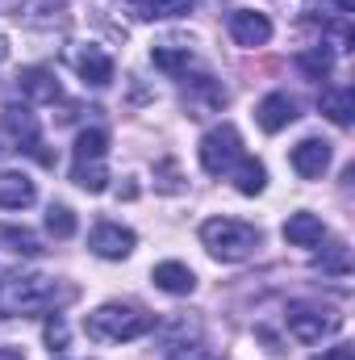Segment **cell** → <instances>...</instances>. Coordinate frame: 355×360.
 <instances>
[{"mask_svg":"<svg viewBox=\"0 0 355 360\" xmlns=\"http://www.w3.org/2000/svg\"><path fill=\"white\" fill-rule=\"evenodd\" d=\"M201 243L209 248L213 260L239 264V260H247V256L260 248V231H255L251 222H243V218H209V222L201 226Z\"/></svg>","mask_w":355,"mask_h":360,"instance_id":"obj_1","label":"cell"},{"mask_svg":"<svg viewBox=\"0 0 355 360\" xmlns=\"http://www.w3.org/2000/svg\"><path fill=\"white\" fill-rule=\"evenodd\" d=\"M59 285L51 276H4L0 281V314H34V310H51L59 306Z\"/></svg>","mask_w":355,"mask_h":360,"instance_id":"obj_2","label":"cell"},{"mask_svg":"<svg viewBox=\"0 0 355 360\" xmlns=\"http://www.w3.org/2000/svg\"><path fill=\"white\" fill-rule=\"evenodd\" d=\"M84 327H88L92 340H100V344H130V340L147 335V331L155 327V319L142 314V310H134V306H117V302H109V306L92 310Z\"/></svg>","mask_w":355,"mask_h":360,"instance_id":"obj_3","label":"cell"},{"mask_svg":"<svg viewBox=\"0 0 355 360\" xmlns=\"http://www.w3.org/2000/svg\"><path fill=\"white\" fill-rule=\"evenodd\" d=\"M284 327H288V335H293V340H301V344H322L326 335H335V331H339V314H335V310H326V306L297 302V306H288Z\"/></svg>","mask_w":355,"mask_h":360,"instance_id":"obj_4","label":"cell"},{"mask_svg":"<svg viewBox=\"0 0 355 360\" xmlns=\"http://www.w3.org/2000/svg\"><path fill=\"white\" fill-rule=\"evenodd\" d=\"M239 160H243V139H239V130H234L230 122H226V126H213V130L201 139V168H205L209 176L230 172Z\"/></svg>","mask_w":355,"mask_h":360,"instance_id":"obj_5","label":"cell"},{"mask_svg":"<svg viewBox=\"0 0 355 360\" xmlns=\"http://www.w3.org/2000/svg\"><path fill=\"white\" fill-rule=\"evenodd\" d=\"M4 134L17 143V151H29V155H38L42 164H55V155H51V151H42L38 117H34L25 105H8V109H4Z\"/></svg>","mask_w":355,"mask_h":360,"instance_id":"obj_6","label":"cell"},{"mask_svg":"<svg viewBox=\"0 0 355 360\" xmlns=\"http://www.w3.org/2000/svg\"><path fill=\"white\" fill-rule=\"evenodd\" d=\"M88 248L100 260H126L134 252V231H126L117 222H96L88 235Z\"/></svg>","mask_w":355,"mask_h":360,"instance_id":"obj_7","label":"cell"},{"mask_svg":"<svg viewBox=\"0 0 355 360\" xmlns=\"http://www.w3.org/2000/svg\"><path fill=\"white\" fill-rule=\"evenodd\" d=\"M293 168H297V176L305 180H318L326 168H330V143H322V139H305V143H297L293 147Z\"/></svg>","mask_w":355,"mask_h":360,"instance_id":"obj_8","label":"cell"},{"mask_svg":"<svg viewBox=\"0 0 355 360\" xmlns=\"http://www.w3.org/2000/svg\"><path fill=\"white\" fill-rule=\"evenodd\" d=\"M230 38L239 46H264L267 38H272V21H267L264 13L239 8V13H230Z\"/></svg>","mask_w":355,"mask_h":360,"instance_id":"obj_9","label":"cell"},{"mask_svg":"<svg viewBox=\"0 0 355 360\" xmlns=\"http://www.w3.org/2000/svg\"><path fill=\"white\" fill-rule=\"evenodd\" d=\"M255 122L264 126L267 134L293 126V122H297V105H293V96H288V92H272V96H264L260 109H255Z\"/></svg>","mask_w":355,"mask_h":360,"instance_id":"obj_10","label":"cell"},{"mask_svg":"<svg viewBox=\"0 0 355 360\" xmlns=\"http://www.w3.org/2000/svg\"><path fill=\"white\" fill-rule=\"evenodd\" d=\"M17 89L25 101H34V105H55L59 101V80H55V72H46V68H25L21 76H17Z\"/></svg>","mask_w":355,"mask_h":360,"instance_id":"obj_11","label":"cell"},{"mask_svg":"<svg viewBox=\"0 0 355 360\" xmlns=\"http://www.w3.org/2000/svg\"><path fill=\"white\" fill-rule=\"evenodd\" d=\"M76 72L84 76V84L105 89V84L113 80V59H109L100 46H80V51H76Z\"/></svg>","mask_w":355,"mask_h":360,"instance_id":"obj_12","label":"cell"},{"mask_svg":"<svg viewBox=\"0 0 355 360\" xmlns=\"http://www.w3.org/2000/svg\"><path fill=\"white\" fill-rule=\"evenodd\" d=\"M284 239H288L293 248H318V243L326 239V226H322L318 214H293V218L284 222Z\"/></svg>","mask_w":355,"mask_h":360,"instance_id":"obj_13","label":"cell"},{"mask_svg":"<svg viewBox=\"0 0 355 360\" xmlns=\"http://www.w3.org/2000/svg\"><path fill=\"white\" fill-rule=\"evenodd\" d=\"M34 180L21 172H0V210H25L34 205Z\"/></svg>","mask_w":355,"mask_h":360,"instance_id":"obj_14","label":"cell"},{"mask_svg":"<svg viewBox=\"0 0 355 360\" xmlns=\"http://www.w3.org/2000/svg\"><path fill=\"white\" fill-rule=\"evenodd\" d=\"M155 285H159L163 293H192V289H196V276H192L188 264L168 260V264H159V269H155Z\"/></svg>","mask_w":355,"mask_h":360,"instance_id":"obj_15","label":"cell"},{"mask_svg":"<svg viewBox=\"0 0 355 360\" xmlns=\"http://www.w3.org/2000/svg\"><path fill=\"white\" fill-rule=\"evenodd\" d=\"M230 176H234V188H239V193H247V197L264 193V184H267L264 164H260V160H247V155H243V160L230 168Z\"/></svg>","mask_w":355,"mask_h":360,"instance_id":"obj_16","label":"cell"},{"mask_svg":"<svg viewBox=\"0 0 355 360\" xmlns=\"http://www.w3.org/2000/svg\"><path fill=\"white\" fill-rule=\"evenodd\" d=\"M322 113H326L335 126H351L355 92L351 89H326V92H322Z\"/></svg>","mask_w":355,"mask_h":360,"instance_id":"obj_17","label":"cell"},{"mask_svg":"<svg viewBox=\"0 0 355 360\" xmlns=\"http://www.w3.org/2000/svg\"><path fill=\"white\" fill-rule=\"evenodd\" d=\"M105 155H109V134L100 126H92L76 139V164H100Z\"/></svg>","mask_w":355,"mask_h":360,"instance_id":"obj_18","label":"cell"},{"mask_svg":"<svg viewBox=\"0 0 355 360\" xmlns=\"http://www.w3.org/2000/svg\"><path fill=\"white\" fill-rule=\"evenodd\" d=\"M134 8H138V17H147V21H163V17H184V13H192V0H134Z\"/></svg>","mask_w":355,"mask_h":360,"instance_id":"obj_19","label":"cell"},{"mask_svg":"<svg viewBox=\"0 0 355 360\" xmlns=\"http://www.w3.org/2000/svg\"><path fill=\"white\" fill-rule=\"evenodd\" d=\"M72 180L80 188H88V193H105L109 188V168H105V160L100 164H76L72 168Z\"/></svg>","mask_w":355,"mask_h":360,"instance_id":"obj_20","label":"cell"},{"mask_svg":"<svg viewBox=\"0 0 355 360\" xmlns=\"http://www.w3.org/2000/svg\"><path fill=\"white\" fill-rule=\"evenodd\" d=\"M46 231H51L55 239H72V235H76V214H72L67 205H51V210H46Z\"/></svg>","mask_w":355,"mask_h":360,"instance_id":"obj_21","label":"cell"},{"mask_svg":"<svg viewBox=\"0 0 355 360\" xmlns=\"http://www.w3.org/2000/svg\"><path fill=\"white\" fill-rule=\"evenodd\" d=\"M188 63H192V55H188V46H155V68H163V72H188Z\"/></svg>","mask_w":355,"mask_h":360,"instance_id":"obj_22","label":"cell"},{"mask_svg":"<svg viewBox=\"0 0 355 360\" xmlns=\"http://www.w3.org/2000/svg\"><path fill=\"white\" fill-rule=\"evenodd\" d=\"M0 239L13 243V252H21V256H38V252H42L38 239H34L29 231H17V226H0Z\"/></svg>","mask_w":355,"mask_h":360,"instance_id":"obj_23","label":"cell"},{"mask_svg":"<svg viewBox=\"0 0 355 360\" xmlns=\"http://www.w3.org/2000/svg\"><path fill=\"white\" fill-rule=\"evenodd\" d=\"M297 63H301V72H309V76H318V80H322V76H330V63H335V59H330V51H322V46H318V51H305Z\"/></svg>","mask_w":355,"mask_h":360,"instance_id":"obj_24","label":"cell"},{"mask_svg":"<svg viewBox=\"0 0 355 360\" xmlns=\"http://www.w3.org/2000/svg\"><path fill=\"white\" fill-rule=\"evenodd\" d=\"M46 344L59 352V348H67V323H63V314H51L46 319Z\"/></svg>","mask_w":355,"mask_h":360,"instance_id":"obj_25","label":"cell"},{"mask_svg":"<svg viewBox=\"0 0 355 360\" xmlns=\"http://www.w3.org/2000/svg\"><path fill=\"white\" fill-rule=\"evenodd\" d=\"M318 264L326 272H347V248H343V243H330V256L318 260Z\"/></svg>","mask_w":355,"mask_h":360,"instance_id":"obj_26","label":"cell"},{"mask_svg":"<svg viewBox=\"0 0 355 360\" xmlns=\"http://www.w3.org/2000/svg\"><path fill=\"white\" fill-rule=\"evenodd\" d=\"M326 360H355V348L351 344H339V348H330V356Z\"/></svg>","mask_w":355,"mask_h":360,"instance_id":"obj_27","label":"cell"},{"mask_svg":"<svg viewBox=\"0 0 355 360\" xmlns=\"http://www.w3.org/2000/svg\"><path fill=\"white\" fill-rule=\"evenodd\" d=\"M0 360H25L17 348H0Z\"/></svg>","mask_w":355,"mask_h":360,"instance_id":"obj_28","label":"cell"},{"mask_svg":"<svg viewBox=\"0 0 355 360\" xmlns=\"http://www.w3.org/2000/svg\"><path fill=\"white\" fill-rule=\"evenodd\" d=\"M4 55H8V46H4V38H0V59H4Z\"/></svg>","mask_w":355,"mask_h":360,"instance_id":"obj_29","label":"cell"}]
</instances>
